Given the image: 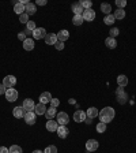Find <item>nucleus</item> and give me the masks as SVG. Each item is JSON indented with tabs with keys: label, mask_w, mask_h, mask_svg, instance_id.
Masks as SVG:
<instances>
[{
	"label": "nucleus",
	"mask_w": 136,
	"mask_h": 153,
	"mask_svg": "<svg viewBox=\"0 0 136 153\" xmlns=\"http://www.w3.org/2000/svg\"><path fill=\"white\" fill-rule=\"evenodd\" d=\"M98 115H99V112H98V109L95 108V107H90V108L86 111V116H87V118H90V119L97 118Z\"/></svg>",
	"instance_id": "21"
},
{
	"label": "nucleus",
	"mask_w": 136,
	"mask_h": 153,
	"mask_svg": "<svg viewBox=\"0 0 136 153\" xmlns=\"http://www.w3.org/2000/svg\"><path fill=\"white\" fill-rule=\"evenodd\" d=\"M10 153H22V148L19 146V145H12V146L8 149Z\"/></svg>",
	"instance_id": "32"
},
{
	"label": "nucleus",
	"mask_w": 136,
	"mask_h": 153,
	"mask_svg": "<svg viewBox=\"0 0 136 153\" xmlns=\"http://www.w3.org/2000/svg\"><path fill=\"white\" fill-rule=\"evenodd\" d=\"M6 88H4V85L3 83H0V94H4V93H6Z\"/></svg>",
	"instance_id": "43"
},
{
	"label": "nucleus",
	"mask_w": 136,
	"mask_h": 153,
	"mask_svg": "<svg viewBox=\"0 0 136 153\" xmlns=\"http://www.w3.org/2000/svg\"><path fill=\"white\" fill-rule=\"evenodd\" d=\"M19 22L26 23V25H27V22H29V15H27V14L23 13L22 15H19Z\"/></svg>",
	"instance_id": "36"
},
{
	"label": "nucleus",
	"mask_w": 136,
	"mask_h": 153,
	"mask_svg": "<svg viewBox=\"0 0 136 153\" xmlns=\"http://www.w3.org/2000/svg\"><path fill=\"white\" fill-rule=\"evenodd\" d=\"M72 11H74L75 15H83L85 8L82 7V4H80V1H79V3H74L72 4Z\"/></svg>",
	"instance_id": "20"
},
{
	"label": "nucleus",
	"mask_w": 136,
	"mask_h": 153,
	"mask_svg": "<svg viewBox=\"0 0 136 153\" xmlns=\"http://www.w3.org/2000/svg\"><path fill=\"white\" fill-rule=\"evenodd\" d=\"M54 47H56V49H57V51H63V49H64V42H61V41H57L56 44H54Z\"/></svg>",
	"instance_id": "40"
},
{
	"label": "nucleus",
	"mask_w": 136,
	"mask_h": 153,
	"mask_svg": "<svg viewBox=\"0 0 136 153\" xmlns=\"http://www.w3.org/2000/svg\"><path fill=\"white\" fill-rule=\"evenodd\" d=\"M45 116H46L48 120L53 119L54 116H56V108H53V107H49V108L46 109V112H45Z\"/></svg>",
	"instance_id": "26"
},
{
	"label": "nucleus",
	"mask_w": 136,
	"mask_h": 153,
	"mask_svg": "<svg viewBox=\"0 0 136 153\" xmlns=\"http://www.w3.org/2000/svg\"><path fill=\"white\" fill-rule=\"evenodd\" d=\"M101 11L105 14V15H109V14H112V6L109 3H102L101 4Z\"/></svg>",
	"instance_id": "27"
},
{
	"label": "nucleus",
	"mask_w": 136,
	"mask_h": 153,
	"mask_svg": "<svg viewBox=\"0 0 136 153\" xmlns=\"http://www.w3.org/2000/svg\"><path fill=\"white\" fill-rule=\"evenodd\" d=\"M113 16H114V19H124L125 18V11L121 10V8H117L116 11H114Z\"/></svg>",
	"instance_id": "28"
},
{
	"label": "nucleus",
	"mask_w": 136,
	"mask_h": 153,
	"mask_svg": "<svg viewBox=\"0 0 136 153\" xmlns=\"http://www.w3.org/2000/svg\"><path fill=\"white\" fill-rule=\"evenodd\" d=\"M33 153H44V152H42V150H38V149H37V150H34Z\"/></svg>",
	"instance_id": "47"
},
{
	"label": "nucleus",
	"mask_w": 136,
	"mask_h": 153,
	"mask_svg": "<svg viewBox=\"0 0 136 153\" xmlns=\"http://www.w3.org/2000/svg\"><path fill=\"white\" fill-rule=\"evenodd\" d=\"M86 112L82 111V109H78V111H75V114H74V120L78 122V123H82V122L86 120Z\"/></svg>",
	"instance_id": "9"
},
{
	"label": "nucleus",
	"mask_w": 136,
	"mask_h": 153,
	"mask_svg": "<svg viewBox=\"0 0 136 153\" xmlns=\"http://www.w3.org/2000/svg\"><path fill=\"white\" fill-rule=\"evenodd\" d=\"M44 153H57V148L54 145H49V146L45 148Z\"/></svg>",
	"instance_id": "35"
},
{
	"label": "nucleus",
	"mask_w": 136,
	"mask_h": 153,
	"mask_svg": "<svg viewBox=\"0 0 136 153\" xmlns=\"http://www.w3.org/2000/svg\"><path fill=\"white\" fill-rule=\"evenodd\" d=\"M25 122L27 124H34L35 122H37V115H35V112L33 111V112H26V115H25Z\"/></svg>",
	"instance_id": "10"
},
{
	"label": "nucleus",
	"mask_w": 136,
	"mask_h": 153,
	"mask_svg": "<svg viewBox=\"0 0 136 153\" xmlns=\"http://www.w3.org/2000/svg\"><path fill=\"white\" fill-rule=\"evenodd\" d=\"M80 4H82V7L85 10H90L93 7V3L90 1V0H83V1H80Z\"/></svg>",
	"instance_id": "34"
},
{
	"label": "nucleus",
	"mask_w": 136,
	"mask_h": 153,
	"mask_svg": "<svg viewBox=\"0 0 136 153\" xmlns=\"http://www.w3.org/2000/svg\"><path fill=\"white\" fill-rule=\"evenodd\" d=\"M86 123H87V124H90V123H91V119H90V118H86Z\"/></svg>",
	"instance_id": "46"
},
{
	"label": "nucleus",
	"mask_w": 136,
	"mask_h": 153,
	"mask_svg": "<svg viewBox=\"0 0 136 153\" xmlns=\"http://www.w3.org/2000/svg\"><path fill=\"white\" fill-rule=\"evenodd\" d=\"M22 105H23V108L26 109V112H33L35 108V102L32 99H25Z\"/></svg>",
	"instance_id": "8"
},
{
	"label": "nucleus",
	"mask_w": 136,
	"mask_h": 153,
	"mask_svg": "<svg viewBox=\"0 0 136 153\" xmlns=\"http://www.w3.org/2000/svg\"><path fill=\"white\" fill-rule=\"evenodd\" d=\"M118 33H120V30H118L117 27H112V29H110V32H109V37L116 38V37L118 36Z\"/></svg>",
	"instance_id": "33"
},
{
	"label": "nucleus",
	"mask_w": 136,
	"mask_h": 153,
	"mask_svg": "<svg viewBox=\"0 0 136 153\" xmlns=\"http://www.w3.org/2000/svg\"><path fill=\"white\" fill-rule=\"evenodd\" d=\"M34 112H35V115H45V112H46V105H45V104H41V102L35 104Z\"/></svg>",
	"instance_id": "23"
},
{
	"label": "nucleus",
	"mask_w": 136,
	"mask_h": 153,
	"mask_svg": "<svg viewBox=\"0 0 136 153\" xmlns=\"http://www.w3.org/2000/svg\"><path fill=\"white\" fill-rule=\"evenodd\" d=\"M117 83L118 86H121V88H125V86L128 85V78L124 74H121V75L117 76Z\"/></svg>",
	"instance_id": "25"
},
{
	"label": "nucleus",
	"mask_w": 136,
	"mask_h": 153,
	"mask_svg": "<svg viewBox=\"0 0 136 153\" xmlns=\"http://www.w3.org/2000/svg\"><path fill=\"white\" fill-rule=\"evenodd\" d=\"M18 38L21 40V41H25V40H26V34H25V32L18 33Z\"/></svg>",
	"instance_id": "41"
},
{
	"label": "nucleus",
	"mask_w": 136,
	"mask_h": 153,
	"mask_svg": "<svg viewBox=\"0 0 136 153\" xmlns=\"http://www.w3.org/2000/svg\"><path fill=\"white\" fill-rule=\"evenodd\" d=\"M0 153H10L6 146H0Z\"/></svg>",
	"instance_id": "44"
},
{
	"label": "nucleus",
	"mask_w": 136,
	"mask_h": 153,
	"mask_svg": "<svg viewBox=\"0 0 136 153\" xmlns=\"http://www.w3.org/2000/svg\"><path fill=\"white\" fill-rule=\"evenodd\" d=\"M114 16L112 15V14H109V15H105V18H104V22L106 23V25H113L114 23Z\"/></svg>",
	"instance_id": "30"
},
{
	"label": "nucleus",
	"mask_w": 136,
	"mask_h": 153,
	"mask_svg": "<svg viewBox=\"0 0 136 153\" xmlns=\"http://www.w3.org/2000/svg\"><path fill=\"white\" fill-rule=\"evenodd\" d=\"M57 135H59L61 140L68 137V128H67V126H59V127H57Z\"/></svg>",
	"instance_id": "17"
},
{
	"label": "nucleus",
	"mask_w": 136,
	"mask_h": 153,
	"mask_svg": "<svg viewBox=\"0 0 136 153\" xmlns=\"http://www.w3.org/2000/svg\"><path fill=\"white\" fill-rule=\"evenodd\" d=\"M68 37H70V32L68 30H60V32L57 33V41H61V42H64L65 40H68Z\"/></svg>",
	"instance_id": "18"
},
{
	"label": "nucleus",
	"mask_w": 136,
	"mask_h": 153,
	"mask_svg": "<svg viewBox=\"0 0 136 153\" xmlns=\"http://www.w3.org/2000/svg\"><path fill=\"white\" fill-rule=\"evenodd\" d=\"M57 127H59V123H57V120H53V119H51V120L46 122V130L51 131V133H53V131H57Z\"/></svg>",
	"instance_id": "16"
},
{
	"label": "nucleus",
	"mask_w": 136,
	"mask_h": 153,
	"mask_svg": "<svg viewBox=\"0 0 136 153\" xmlns=\"http://www.w3.org/2000/svg\"><path fill=\"white\" fill-rule=\"evenodd\" d=\"M34 47H35V44L33 38H26L25 41H23V49L25 51H33Z\"/></svg>",
	"instance_id": "13"
},
{
	"label": "nucleus",
	"mask_w": 136,
	"mask_h": 153,
	"mask_svg": "<svg viewBox=\"0 0 136 153\" xmlns=\"http://www.w3.org/2000/svg\"><path fill=\"white\" fill-rule=\"evenodd\" d=\"M35 11H37V7H35L34 3H29V4H26V6H25V13L27 14L29 16H30V15H34Z\"/></svg>",
	"instance_id": "19"
},
{
	"label": "nucleus",
	"mask_w": 136,
	"mask_h": 153,
	"mask_svg": "<svg viewBox=\"0 0 136 153\" xmlns=\"http://www.w3.org/2000/svg\"><path fill=\"white\" fill-rule=\"evenodd\" d=\"M83 19L85 21H87V22H91V21H94L95 19V11L93 8L90 10H85V13H83Z\"/></svg>",
	"instance_id": "11"
},
{
	"label": "nucleus",
	"mask_w": 136,
	"mask_h": 153,
	"mask_svg": "<svg viewBox=\"0 0 136 153\" xmlns=\"http://www.w3.org/2000/svg\"><path fill=\"white\" fill-rule=\"evenodd\" d=\"M83 22H85V19H83V16H82V15H74V18H72V23H74L75 26H80Z\"/></svg>",
	"instance_id": "29"
},
{
	"label": "nucleus",
	"mask_w": 136,
	"mask_h": 153,
	"mask_svg": "<svg viewBox=\"0 0 136 153\" xmlns=\"http://www.w3.org/2000/svg\"><path fill=\"white\" fill-rule=\"evenodd\" d=\"M16 83V78L14 75H7L4 76V79H3V85L6 89H11V88H14Z\"/></svg>",
	"instance_id": "4"
},
{
	"label": "nucleus",
	"mask_w": 136,
	"mask_h": 153,
	"mask_svg": "<svg viewBox=\"0 0 136 153\" xmlns=\"http://www.w3.org/2000/svg\"><path fill=\"white\" fill-rule=\"evenodd\" d=\"M106 131V123H102V122H99L98 124H97V133L102 134Z\"/></svg>",
	"instance_id": "31"
},
{
	"label": "nucleus",
	"mask_w": 136,
	"mask_h": 153,
	"mask_svg": "<svg viewBox=\"0 0 136 153\" xmlns=\"http://www.w3.org/2000/svg\"><path fill=\"white\" fill-rule=\"evenodd\" d=\"M33 37L35 38V40H41V38H45L46 37V30H45L44 27H37L33 32Z\"/></svg>",
	"instance_id": "12"
},
{
	"label": "nucleus",
	"mask_w": 136,
	"mask_h": 153,
	"mask_svg": "<svg viewBox=\"0 0 136 153\" xmlns=\"http://www.w3.org/2000/svg\"><path fill=\"white\" fill-rule=\"evenodd\" d=\"M52 99H53V97H52L51 93H49V92H44V93H41V96H40V102L46 105V102H51Z\"/></svg>",
	"instance_id": "15"
},
{
	"label": "nucleus",
	"mask_w": 136,
	"mask_h": 153,
	"mask_svg": "<svg viewBox=\"0 0 136 153\" xmlns=\"http://www.w3.org/2000/svg\"><path fill=\"white\" fill-rule=\"evenodd\" d=\"M4 96H6L7 101H10V102H14V101H16V100H18V92H16L14 88L7 89L6 93H4Z\"/></svg>",
	"instance_id": "3"
},
{
	"label": "nucleus",
	"mask_w": 136,
	"mask_h": 153,
	"mask_svg": "<svg viewBox=\"0 0 136 153\" xmlns=\"http://www.w3.org/2000/svg\"><path fill=\"white\" fill-rule=\"evenodd\" d=\"M27 30H30V32H34L35 29H37V26H35V22H33V21H29L27 22Z\"/></svg>",
	"instance_id": "37"
},
{
	"label": "nucleus",
	"mask_w": 136,
	"mask_h": 153,
	"mask_svg": "<svg viewBox=\"0 0 136 153\" xmlns=\"http://www.w3.org/2000/svg\"><path fill=\"white\" fill-rule=\"evenodd\" d=\"M12 115L15 116L16 119H22V118H25V115H26V109L23 108V105H19V107H15V108L12 109Z\"/></svg>",
	"instance_id": "6"
},
{
	"label": "nucleus",
	"mask_w": 136,
	"mask_h": 153,
	"mask_svg": "<svg viewBox=\"0 0 136 153\" xmlns=\"http://www.w3.org/2000/svg\"><path fill=\"white\" fill-rule=\"evenodd\" d=\"M70 122V116L67 112H59L57 114V123L60 124V126H67Z\"/></svg>",
	"instance_id": "5"
},
{
	"label": "nucleus",
	"mask_w": 136,
	"mask_h": 153,
	"mask_svg": "<svg viewBox=\"0 0 136 153\" xmlns=\"http://www.w3.org/2000/svg\"><path fill=\"white\" fill-rule=\"evenodd\" d=\"M116 6H117L118 8L124 10V7L127 6V1H125V0H116Z\"/></svg>",
	"instance_id": "38"
},
{
	"label": "nucleus",
	"mask_w": 136,
	"mask_h": 153,
	"mask_svg": "<svg viewBox=\"0 0 136 153\" xmlns=\"http://www.w3.org/2000/svg\"><path fill=\"white\" fill-rule=\"evenodd\" d=\"M25 34L26 36H30V34H33V32H30V30H27V29H26V30H25Z\"/></svg>",
	"instance_id": "45"
},
{
	"label": "nucleus",
	"mask_w": 136,
	"mask_h": 153,
	"mask_svg": "<svg viewBox=\"0 0 136 153\" xmlns=\"http://www.w3.org/2000/svg\"><path fill=\"white\" fill-rule=\"evenodd\" d=\"M59 105H60V100H59V99H52L51 107H53V108H57Z\"/></svg>",
	"instance_id": "39"
},
{
	"label": "nucleus",
	"mask_w": 136,
	"mask_h": 153,
	"mask_svg": "<svg viewBox=\"0 0 136 153\" xmlns=\"http://www.w3.org/2000/svg\"><path fill=\"white\" fill-rule=\"evenodd\" d=\"M105 44L109 49H114V48L117 47V41H116V38H112V37H108L105 40Z\"/></svg>",
	"instance_id": "24"
},
{
	"label": "nucleus",
	"mask_w": 136,
	"mask_h": 153,
	"mask_svg": "<svg viewBox=\"0 0 136 153\" xmlns=\"http://www.w3.org/2000/svg\"><path fill=\"white\" fill-rule=\"evenodd\" d=\"M99 143L97 140H89L87 142H86V150L87 152H95V150L98 149Z\"/></svg>",
	"instance_id": "7"
},
{
	"label": "nucleus",
	"mask_w": 136,
	"mask_h": 153,
	"mask_svg": "<svg viewBox=\"0 0 136 153\" xmlns=\"http://www.w3.org/2000/svg\"><path fill=\"white\" fill-rule=\"evenodd\" d=\"M46 0H35V6H45Z\"/></svg>",
	"instance_id": "42"
},
{
	"label": "nucleus",
	"mask_w": 136,
	"mask_h": 153,
	"mask_svg": "<svg viewBox=\"0 0 136 153\" xmlns=\"http://www.w3.org/2000/svg\"><path fill=\"white\" fill-rule=\"evenodd\" d=\"M114 115H116V112H114V109L112 107H105V108L101 109V114L98 116L102 123H110L114 119Z\"/></svg>",
	"instance_id": "1"
},
{
	"label": "nucleus",
	"mask_w": 136,
	"mask_h": 153,
	"mask_svg": "<svg viewBox=\"0 0 136 153\" xmlns=\"http://www.w3.org/2000/svg\"><path fill=\"white\" fill-rule=\"evenodd\" d=\"M57 42V34H54V33H49V34H46V37H45V44L46 45H54Z\"/></svg>",
	"instance_id": "14"
},
{
	"label": "nucleus",
	"mask_w": 136,
	"mask_h": 153,
	"mask_svg": "<svg viewBox=\"0 0 136 153\" xmlns=\"http://www.w3.org/2000/svg\"><path fill=\"white\" fill-rule=\"evenodd\" d=\"M116 97H117V102L121 105L128 101V94L124 92V88H121V86H118L116 90Z\"/></svg>",
	"instance_id": "2"
},
{
	"label": "nucleus",
	"mask_w": 136,
	"mask_h": 153,
	"mask_svg": "<svg viewBox=\"0 0 136 153\" xmlns=\"http://www.w3.org/2000/svg\"><path fill=\"white\" fill-rule=\"evenodd\" d=\"M14 11H15L18 15H22L25 13V6H23L21 1H14Z\"/></svg>",
	"instance_id": "22"
}]
</instances>
